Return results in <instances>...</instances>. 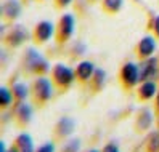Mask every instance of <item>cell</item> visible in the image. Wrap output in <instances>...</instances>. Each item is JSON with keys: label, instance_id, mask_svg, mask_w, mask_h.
<instances>
[{"label": "cell", "instance_id": "6da1fadb", "mask_svg": "<svg viewBox=\"0 0 159 152\" xmlns=\"http://www.w3.org/2000/svg\"><path fill=\"white\" fill-rule=\"evenodd\" d=\"M34 91H35V98L39 101H47L52 98V93H53V88H52V83L48 79L45 77H40L37 79L35 83H34Z\"/></svg>", "mask_w": 159, "mask_h": 152}, {"label": "cell", "instance_id": "7a4b0ae2", "mask_svg": "<svg viewBox=\"0 0 159 152\" xmlns=\"http://www.w3.org/2000/svg\"><path fill=\"white\" fill-rule=\"evenodd\" d=\"M53 79L58 85H61V87H68V85H71L72 80H74V74L69 67H66V66H63V64H58L57 67L53 69Z\"/></svg>", "mask_w": 159, "mask_h": 152}, {"label": "cell", "instance_id": "3957f363", "mask_svg": "<svg viewBox=\"0 0 159 152\" xmlns=\"http://www.w3.org/2000/svg\"><path fill=\"white\" fill-rule=\"evenodd\" d=\"M120 79L125 83V87H134L140 80V71L135 64H125L120 71Z\"/></svg>", "mask_w": 159, "mask_h": 152}, {"label": "cell", "instance_id": "277c9868", "mask_svg": "<svg viewBox=\"0 0 159 152\" xmlns=\"http://www.w3.org/2000/svg\"><path fill=\"white\" fill-rule=\"evenodd\" d=\"M60 40H66L74 31V18L71 15H64L60 21Z\"/></svg>", "mask_w": 159, "mask_h": 152}, {"label": "cell", "instance_id": "5b68a950", "mask_svg": "<svg viewBox=\"0 0 159 152\" xmlns=\"http://www.w3.org/2000/svg\"><path fill=\"white\" fill-rule=\"evenodd\" d=\"M53 34V24L48 21H42L35 27V39L39 42H47Z\"/></svg>", "mask_w": 159, "mask_h": 152}, {"label": "cell", "instance_id": "8992f818", "mask_svg": "<svg viewBox=\"0 0 159 152\" xmlns=\"http://www.w3.org/2000/svg\"><path fill=\"white\" fill-rule=\"evenodd\" d=\"M154 48H156V42L151 37H145V39L138 43V54L142 56V58H148V56H151Z\"/></svg>", "mask_w": 159, "mask_h": 152}, {"label": "cell", "instance_id": "52a82bcc", "mask_svg": "<svg viewBox=\"0 0 159 152\" xmlns=\"http://www.w3.org/2000/svg\"><path fill=\"white\" fill-rule=\"evenodd\" d=\"M156 74V59L149 58L140 69V80H148Z\"/></svg>", "mask_w": 159, "mask_h": 152}, {"label": "cell", "instance_id": "ba28073f", "mask_svg": "<svg viewBox=\"0 0 159 152\" xmlns=\"http://www.w3.org/2000/svg\"><path fill=\"white\" fill-rule=\"evenodd\" d=\"M93 64L90 63V61H84V63H80L79 66H77V71H76V74H77V77L80 79V80H89L90 77H92V74H93Z\"/></svg>", "mask_w": 159, "mask_h": 152}, {"label": "cell", "instance_id": "9c48e42d", "mask_svg": "<svg viewBox=\"0 0 159 152\" xmlns=\"http://www.w3.org/2000/svg\"><path fill=\"white\" fill-rule=\"evenodd\" d=\"M16 142H18V149H20V152H34L32 139H31L29 135H26V133H23V135L18 136Z\"/></svg>", "mask_w": 159, "mask_h": 152}, {"label": "cell", "instance_id": "30bf717a", "mask_svg": "<svg viewBox=\"0 0 159 152\" xmlns=\"http://www.w3.org/2000/svg\"><path fill=\"white\" fill-rule=\"evenodd\" d=\"M21 11V5L18 3V0H8V2L3 5V13L8 18H16Z\"/></svg>", "mask_w": 159, "mask_h": 152}, {"label": "cell", "instance_id": "8fae6325", "mask_svg": "<svg viewBox=\"0 0 159 152\" xmlns=\"http://www.w3.org/2000/svg\"><path fill=\"white\" fill-rule=\"evenodd\" d=\"M156 83L154 82H145L142 85V88H140V98H143V99H149V98H153L154 94H156Z\"/></svg>", "mask_w": 159, "mask_h": 152}, {"label": "cell", "instance_id": "7c38bea8", "mask_svg": "<svg viewBox=\"0 0 159 152\" xmlns=\"http://www.w3.org/2000/svg\"><path fill=\"white\" fill-rule=\"evenodd\" d=\"M31 58H32L31 66H32V69H34V71H40V72L47 71V63L40 58L39 54H35L34 51H31Z\"/></svg>", "mask_w": 159, "mask_h": 152}, {"label": "cell", "instance_id": "4fadbf2b", "mask_svg": "<svg viewBox=\"0 0 159 152\" xmlns=\"http://www.w3.org/2000/svg\"><path fill=\"white\" fill-rule=\"evenodd\" d=\"M58 133L60 135H69V133L74 130V120L72 119H63L58 123Z\"/></svg>", "mask_w": 159, "mask_h": 152}, {"label": "cell", "instance_id": "5bb4252c", "mask_svg": "<svg viewBox=\"0 0 159 152\" xmlns=\"http://www.w3.org/2000/svg\"><path fill=\"white\" fill-rule=\"evenodd\" d=\"M31 115H32V111H31V107L27 106V104H21L20 109H18V117H20V120L27 123V122L31 120Z\"/></svg>", "mask_w": 159, "mask_h": 152}, {"label": "cell", "instance_id": "9a60e30c", "mask_svg": "<svg viewBox=\"0 0 159 152\" xmlns=\"http://www.w3.org/2000/svg\"><path fill=\"white\" fill-rule=\"evenodd\" d=\"M24 40V32H23V29H18L15 31V32H11V35H10V43H13V45H18V43H21Z\"/></svg>", "mask_w": 159, "mask_h": 152}, {"label": "cell", "instance_id": "2e32d148", "mask_svg": "<svg viewBox=\"0 0 159 152\" xmlns=\"http://www.w3.org/2000/svg\"><path fill=\"white\" fill-rule=\"evenodd\" d=\"M13 91H15V94L20 99H23V98H26L27 96V85H24V83H16L15 87H13Z\"/></svg>", "mask_w": 159, "mask_h": 152}, {"label": "cell", "instance_id": "e0dca14e", "mask_svg": "<svg viewBox=\"0 0 159 152\" xmlns=\"http://www.w3.org/2000/svg\"><path fill=\"white\" fill-rule=\"evenodd\" d=\"M120 5H122V0H105V8L108 11H117Z\"/></svg>", "mask_w": 159, "mask_h": 152}, {"label": "cell", "instance_id": "ac0fdd59", "mask_svg": "<svg viewBox=\"0 0 159 152\" xmlns=\"http://www.w3.org/2000/svg\"><path fill=\"white\" fill-rule=\"evenodd\" d=\"M0 98H2L0 104H2L3 107H7L8 104L11 102V94H10V91H8L7 88H2V90H0Z\"/></svg>", "mask_w": 159, "mask_h": 152}, {"label": "cell", "instance_id": "d6986e66", "mask_svg": "<svg viewBox=\"0 0 159 152\" xmlns=\"http://www.w3.org/2000/svg\"><path fill=\"white\" fill-rule=\"evenodd\" d=\"M149 150L151 152H157L159 150V135H153L149 139Z\"/></svg>", "mask_w": 159, "mask_h": 152}, {"label": "cell", "instance_id": "ffe728a7", "mask_svg": "<svg viewBox=\"0 0 159 152\" xmlns=\"http://www.w3.org/2000/svg\"><path fill=\"white\" fill-rule=\"evenodd\" d=\"M77 149H79V141H76V139H74V141H71L69 144H68V147H66V152H76Z\"/></svg>", "mask_w": 159, "mask_h": 152}, {"label": "cell", "instance_id": "44dd1931", "mask_svg": "<svg viewBox=\"0 0 159 152\" xmlns=\"http://www.w3.org/2000/svg\"><path fill=\"white\" fill-rule=\"evenodd\" d=\"M53 150H55L53 144H52V142H47V144L40 146V147H39V150H37V152H53Z\"/></svg>", "mask_w": 159, "mask_h": 152}, {"label": "cell", "instance_id": "7402d4cb", "mask_svg": "<svg viewBox=\"0 0 159 152\" xmlns=\"http://www.w3.org/2000/svg\"><path fill=\"white\" fill-rule=\"evenodd\" d=\"M103 152H119V149H117V146L116 144H108V146H105V149H103Z\"/></svg>", "mask_w": 159, "mask_h": 152}, {"label": "cell", "instance_id": "603a6c76", "mask_svg": "<svg viewBox=\"0 0 159 152\" xmlns=\"http://www.w3.org/2000/svg\"><path fill=\"white\" fill-rule=\"evenodd\" d=\"M58 2V7H64V5H69L71 0H57Z\"/></svg>", "mask_w": 159, "mask_h": 152}, {"label": "cell", "instance_id": "cb8c5ba5", "mask_svg": "<svg viewBox=\"0 0 159 152\" xmlns=\"http://www.w3.org/2000/svg\"><path fill=\"white\" fill-rule=\"evenodd\" d=\"M154 31H156V34L159 35V16L154 20Z\"/></svg>", "mask_w": 159, "mask_h": 152}, {"label": "cell", "instance_id": "d4e9b609", "mask_svg": "<svg viewBox=\"0 0 159 152\" xmlns=\"http://www.w3.org/2000/svg\"><path fill=\"white\" fill-rule=\"evenodd\" d=\"M10 152H18V150H16V149H11V150H10Z\"/></svg>", "mask_w": 159, "mask_h": 152}, {"label": "cell", "instance_id": "484cf974", "mask_svg": "<svg viewBox=\"0 0 159 152\" xmlns=\"http://www.w3.org/2000/svg\"><path fill=\"white\" fill-rule=\"evenodd\" d=\"M157 106H159V94H157Z\"/></svg>", "mask_w": 159, "mask_h": 152}, {"label": "cell", "instance_id": "4316f807", "mask_svg": "<svg viewBox=\"0 0 159 152\" xmlns=\"http://www.w3.org/2000/svg\"><path fill=\"white\" fill-rule=\"evenodd\" d=\"M92 152H98V150H92Z\"/></svg>", "mask_w": 159, "mask_h": 152}]
</instances>
